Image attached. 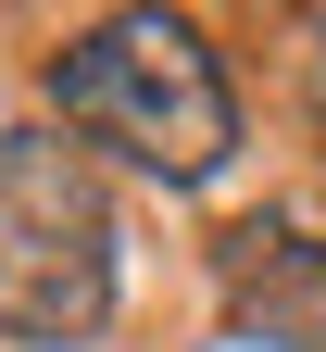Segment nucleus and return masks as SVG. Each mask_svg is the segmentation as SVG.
<instances>
[{
  "label": "nucleus",
  "instance_id": "1",
  "mask_svg": "<svg viewBox=\"0 0 326 352\" xmlns=\"http://www.w3.org/2000/svg\"><path fill=\"white\" fill-rule=\"evenodd\" d=\"M51 139L138 164L151 189H213L239 151V88L189 13H101L51 51Z\"/></svg>",
  "mask_w": 326,
  "mask_h": 352
},
{
  "label": "nucleus",
  "instance_id": "2",
  "mask_svg": "<svg viewBox=\"0 0 326 352\" xmlns=\"http://www.w3.org/2000/svg\"><path fill=\"white\" fill-rule=\"evenodd\" d=\"M113 289H126V227L101 164L51 126H13L0 139V340L25 352L101 340Z\"/></svg>",
  "mask_w": 326,
  "mask_h": 352
},
{
  "label": "nucleus",
  "instance_id": "3",
  "mask_svg": "<svg viewBox=\"0 0 326 352\" xmlns=\"http://www.w3.org/2000/svg\"><path fill=\"white\" fill-rule=\"evenodd\" d=\"M314 88H326V76H314Z\"/></svg>",
  "mask_w": 326,
  "mask_h": 352
}]
</instances>
